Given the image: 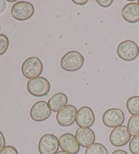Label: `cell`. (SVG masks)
Here are the masks:
<instances>
[{
  "label": "cell",
  "instance_id": "obj_30",
  "mask_svg": "<svg viewBox=\"0 0 139 154\" xmlns=\"http://www.w3.org/2000/svg\"><path fill=\"white\" fill-rule=\"evenodd\" d=\"M0 30H1V26H0Z\"/></svg>",
  "mask_w": 139,
  "mask_h": 154
},
{
  "label": "cell",
  "instance_id": "obj_20",
  "mask_svg": "<svg viewBox=\"0 0 139 154\" xmlns=\"http://www.w3.org/2000/svg\"><path fill=\"white\" fill-rule=\"evenodd\" d=\"M130 151L133 154H139V136H136L131 139L129 144Z\"/></svg>",
  "mask_w": 139,
  "mask_h": 154
},
{
  "label": "cell",
  "instance_id": "obj_16",
  "mask_svg": "<svg viewBox=\"0 0 139 154\" xmlns=\"http://www.w3.org/2000/svg\"><path fill=\"white\" fill-rule=\"evenodd\" d=\"M126 108L132 116H139V97H131L126 101Z\"/></svg>",
  "mask_w": 139,
  "mask_h": 154
},
{
  "label": "cell",
  "instance_id": "obj_6",
  "mask_svg": "<svg viewBox=\"0 0 139 154\" xmlns=\"http://www.w3.org/2000/svg\"><path fill=\"white\" fill-rule=\"evenodd\" d=\"M59 140L53 134H45L41 137L38 151L40 154H55L59 149Z\"/></svg>",
  "mask_w": 139,
  "mask_h": 154
},
{
  "label": "cell",
  "instance_id": "obj_12",
  "mask_svg": "<svg viewBox=\"0 0 139 154\" xmlns=\"http://www.w3.org/2000/svg\"><path fill=\"white\" fill-rule=\"evenodd\" d=\"M59 145L61 149L69 154H77L80 149V145L76 137L70 133L61 135L59 138Z\"/></svg>",
  "mask_w": 139,
  "mask_h": 154
},
{
  "label": "cell",
  "instance_id": "obj_28",
  "mask_svg": "<svg viewBox=\"0 0 139 154\" xmlns=\"http://www.w3.org/2000/svg\"><path fill=\"white\" fill-rule=\"evenodd\" d=\"M9 2H15V1H8Z\"/></svg>",
  "mask_w": 139,
  "mask_h": 154
},
{
  "label": "cell",
  "instance_id": "obj_9",
  "mask_svg": "<svg viewBox=\"0 0 139 154\" xmlns=\"http://www.w3.org/2000/svg\"><path fill=\"white\" fill-rule=\"evenodd\" d=\"M50 109L47 102L39 100L32 106L30 110L31 118L35 122H43L46 120L51 115Z\"/></svg>",
  "mask_w": 139,
  "mask_h": 154
},
{
  "label": "cell",
  "instance_id": "obj_14",
  "mask_svg": "<svg viewBox=\"0 0 139 154\" xmlns=\"http://www.w3.org/2000/svg\"><path fill=\"white\" fill-rule=\"evenodd\" d=\"M122 16L128 23H135L139 21V5L132 2L125 5L122 11Z\"/></svg>",
  "mask_w": 139,
  "mask_h": 154
},
{
  "label": "cell",
  "instance_id": "obj_7",
  "mask_svg": "<svg viewBox=\"0 0 139 154\" xmlns=\"http://www.w3.org/2000/svg\"><path fill=\"white\" fill-rule=\"evenodd\" d=\"M125 120L124 113L117 108H111L104 112L102 121L104 125L109 128H116L122 126Z\"/></svg>",
  "mask_w": 139,
  "mask_h": 154
},
{
  "label": "cell",
  "instance_id": "obj_21",
  "mask_svg": "<svg viewBox=\"0 0 139 154\" xmlns=\"http://www.w3.org/2000/svg\"><path fill=\"white\" fill-rule=\"evenodd\" d=\"M0 154H18L17 149L12 146L8 145L0 151Z\"/></svg>",
  "mask_w": 139,
  "mask_h": 154
},
{
  "label": "cell",
  "instance_id": "obj_18",
  "mask_svg": "<svg viewBox=\"0 0 139 154\" xmlns=\"http://www.w3.org/2000/svg\"><path fill=\"white\" fill-rule=\"evenodd\" d=\"M85 154H109L107 148L99 143H93L86 148Z\"/></svg>",
  "mask_w": 139,
  "mask_h": 154
},
{
  "label": "cell",
  "instance_id": "obj_27",
  "mask_svg": "<svg viewBox=\"0 0 139 154\" xmlns=\"http://www.w3.org/2000/svg\"><path fill=\"white\" fill-rule=\"evenodd\" d=\"M55 154H69V153L65 152V151H58V152H57V153H55Z\"/></svg>",
  "mask_w": 139,
  "mask_h": 154
},
{
  "label": "cell",
  "instance_id": "obj_13",
  "mask_svg": "<svg viewBox=\"0 0 139 154\" xmlns=\"http://www.w3.org/2000/svg\"><path fill=\"white\" fill-rule=\"evenodd\" d=\"M76 138L81 147L87 148L94 143L95 134L89 128H79L76 132Z\"/></svg>",
  "mask_w": 139,
  "mask_h": 154
},
{
  "label": "cell",
  "instance_id": "obj_3",
  "mask_svg": "<svg viewBox=\"0 0 139 154\" xmlns=\"http://www.w3.org/2000/svg\"><path fill=\"white\" fill-rule=\"evenodd\" d=\"M43 64L37 57H29L24 61L21 71L23 76L29 79L39 77L43 71Z\"/></svg>",
  "mask_w": 139,
  "mask_h": 154
},
{
  "label": "cell",
  "instance_id": "obj_2",
  "mask_svg": "<svg viewBox=\"0 0 139 154\" xmlns=\"http://www.w3.org/2000/svg\"><path fill=\"white\" fill-rule=\"evenodd\" d=\"M29 94L34 97H44L48 94L50 90V84L47 79L43 77L29 79L26 84Z\"/></svg>",
  "mask_w": 139,
  "mask_h": 154
},
{
  "label": "cell",
  "instance_id": "obj_23",
  "mask_svg": "<svg viewBox=\"0 0 139 154\" xmlns=\"http://www.w3.org/2000/svg\"><path fill=\"white\" fill-rule=\"evenodd\" d=\"M5 145H6V140L3 133L0 131V151L5 147Z\"/></svg>",
  "mask_w": 139,
  "mask_h": 154
},
{
  "label": "cell",
  "instance_id": "obj_25",
  "mask_svg": "<svg viewBox=\"0 0 139 154\" xmlns=\"http://www.w3.org/2000/svg\"><path fill=\"white\" fill-rule=\"evenodd\" d=\"M72 2L77 5H84L88 3V0H73Z\"/></svg>",
  "mask_w": 139,
  "mask_h": 154
},
{
  "label": "cell",
  "instance_id": "obj_15",
  "mask_svg": "<svg viewBox=\"0 0 139 154\" xmlns=\"http://www.w3.org/2000/svg\"><path fill=\"white\" fill-rule=\"evenodd\" d=\"M68 99L66 95L63 92H58L50 98L48 102L49 107L54 112H58L66 106Z\"/></svg>",
  "mask_w": 139,
  "mask_h": 154
},
{
  "label": "cell",
  "instance_id": "obj_4",
  "mask_svg": "<svg viewBox=\"0 0 139 154\" xmlns=\"http://www.w3.org/2000/svg\"><path fill=\"white\" fill-rule=\"evenodd\" d=\"M117 54L124 60H134L139 54V47L132 40L123 41L117 48Z\"/></svg>",
  "mask_w": 139,
  "mask_h": 154
},
{
  "label": "cell",
  "instance_id": "obj_24",
  "mask_svg": "<svg viewBox=\"0 0 139 154\" xmlns=\"http://www.w3.org/2000/svg\"><path fill=\"white\" fill-rule=\"evenodd\" d=\"M6 8V2L4 0H0V14L3 12Z\"/></svg>",
  "mask_w": 139,
  "mask_h": 154
},
{
  "label": "cell",
  "instance_id": "obj_29",
  "mask_svg": "<svg viewBox=\"0 0 139 154\" xmlns=\"http://www.w3.org/2000/svg\"><path fill=\"white\" fill-rule=\"evenodd\" d=\"M137 4L139 5V0H138V1H137Z\"/></svg>",
  "mask_w": 139,
  "mask_h": 154
},
{
  "label": "cell",
  "instance_id": "obj_11",
  "mask_svg": "<svg viewBox=\"0 0 139 154\" xmlns=\"http://www.w3.org/2000/svg\"><path fill=\"white\" fill-rule=\"evenodd\" d=\"M95 116L92 109L84 106L77 111L76 124L79 128H90L94 123Z\"/></svg>",
  "mask_w": 139,
  "mask_h": 154
},
{
  "label": "cell",
  "instance_id": "obj_19",
  "mask_svg": "<svg viewBox=\"0 0 139 154\" xmlns=\"http://www.w3.org/2000/svg\"><path fill=\"white\" fill-rule=\"evenodd\" d=\"M9 46V39L6 35L0 34V56L7 51Z\"/></svg>",
  "mask_w": 139,
  "mask_h": 154
},
{
  "label": "cell",
  "instance_id": "obj_5",
  "mask_svg": "<svg viewBox=\"0 0 139 154\" xmlns=\"http://www.w3.org/2000/svg\"><path fill=\"white\" fill-rule=\"evenodd\" d=\"M34 12L35 8L33 4L25 1L16 2L11 9L12 17L20 21L29 20L33 17Z\"/></svg>",
  "mask_w": 139,
  "mask_h": 154
},
{
  "label": "cell",
  "instance_id": "obj_26",
  "mask_svg": "<svg viewBox=\"0 0 139 154\" xmlns=\"http://www.w3.org/2000/svg\"><path fill=\"white\" fill-rule=\"evenodd\" d=\"M112 154H128L126 151H125L124 150H122V149H117L114 151Z\"/></svg>",
  "mask_w": 139,
  "mask_h": 154
},
{
  "label": "cell",
  "instance_id": "obj_1",
  "mask_svg": "<svg viewBox=\"0 0 139 154\" xmlns=\"http://www.w3.org/2000/svg\"><path fill=\"white\" fill-rule=\"evenodd\" d=\"M84 58L77 51H69L60 60L61 68L66 71H76L82 67Z\"/></svg>",
  "mask_w": 139,
  "mask_h": 154
},
{
  "label": "cell",
  "instance_id": "obj_10",
  "mask_svg": "<svg viewBox=\"0 0 139 154\" xmlns=\"http://www.w3.org/2000/svg\"><path fill=\"white\" fill-rule=\"evenodd\" d=\"M77 113V109L75 106L72 105L65 106L57 114V123L63 127L70 126L76 120Z\"/></svg>",
  "mask_w": 139,
  "mask_h": 154
},
{
  "label": "cell",
  "instance_id": "obj_22",
  "mask_svg": "<svg viewBox=\"0 0 139 154\" xmlns=\"http://www.w3.org/2000/svg\"><path fill=\"white\" fill-rule=\"evenodd\" d=\"M97 3L99 5V6H102L103 8H107L110 6L113 3V0H97Z\"/></svg>",
  "mask_w": 139,
  "mask_h": 154
},
{
  "label": "cell",
  "instance_id": "obj_17",
  "mask_svg": "<svg viewBox=\"0 0 139 154\" xmlns=\"http://www.w3.org/2000/svg\"><path fill=\"white\" fill-rule=\"evenodd\" d=\"M128 129L131 136H139V116L130 117L128 122Z\"/></svg>",
  "mask_w": 139,
  "mask_h": 154
},
{
  "label": "cell",
  "instance_id": "obj_8",
  "mask_svg": "<svg viewBox=\"0 0 139 154\" xmlns=\"http://www.w3.org/2000/svg\"><path fill=\"white\" fill-rule=\"evenodd\" d=\"M130 139L131 135L128 128L122 125L114 128L109 136L111 144L117 147L126 145L130 141Z\"/></svg>",
  "mask_w": 139,
  "mask_h": 154
}]
</instances>
